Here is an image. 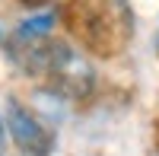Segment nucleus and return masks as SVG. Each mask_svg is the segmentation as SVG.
I'll use <instances>...</instances> for the list:
<instances>
[{"label": "nucleus", "instance_id": "f257e3e1", "mask_svg": "<svg viewBox=\"0 0 159 156\" xmlns=\"http://www.w3.org/2000/svg\"><path fill=\"white\" fill-rule=\"evenodd\" d=\"M67 22L96 54H118L134 32V13L124 0H70Z\"/></svg>", "mask_w": 159, "mask_h": 156}, {"label": "nucleus", "instance_id": "f03ea898", "mask_svg": "<svg viewBox=\"0 0 159 156\" xmlns=\"http://www.w3.org/2000/svg\"><path fill=\"white\" fill-rule=\"evenodd\" d=\"M7 124H10L13 140H16L25 153H32V156H48L51 153V147H54V134H51L25 105H19L16 99L7 102Z\"/></svg>", "mask_w": 159, "mask_h": 156}, {"label": "nucleus", "instance_id": "7ed1b4c3", "mask_svg": "<svg viewBox=\"0 0 159 156\" xmlns=\"http://www.w3.org/2000/svg\"><path fill=\"white\" fill-rule=\"evenodd\" d=\"M54 22H57V16H54V13H45V16H35V19H29V22H22L19 29H16V35H22V38L45 35L48 29H54Z\"/></svg>", "mask_w": 159, "mask_h": 156}, {"label": "nucleus", "instance_id": "20e7f679", "mask_svg": "<svg viewBox=\"0 0 159 156\" xmlns=\"http://www.w3.org/2000/svg\"><path fill=\"white\" fill-rule=\"evenodd\" d=\"M0 156H3V121H0Z\"/></svg>", "mask_w": 159, "mask_h": 156}, {"label": "nucleus", "instance_id": "39448f33", "mask_svg": "<svg viewBox=\"0 0 159 156\" xmlns=\"http://www.w3.org/2000/svg\"><path fill=\"white\" fill-rule=\"evenodd\" d=\"M29 3H48V0H29Z\"/></svg>", "mask_w": 159, "mask_h": 156}]
</instances>
